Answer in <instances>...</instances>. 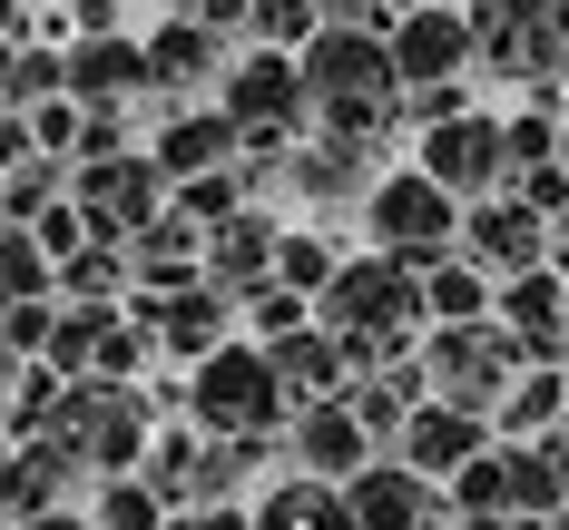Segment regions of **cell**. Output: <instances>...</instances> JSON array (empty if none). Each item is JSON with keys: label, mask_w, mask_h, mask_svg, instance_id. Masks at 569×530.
<instances>
[{"label": "cell", "mask_w": 569, "mask_h": 530, "mask_svg": "<svg viewBox=\"0 0 569 530\" xmlns=\"http://www.w3.org/2000/svg\"><path fill=\"white\" fill-rule=\"evenodd\" d=\"M315 10H325L335 30H373V40H393L402 20L422 10V0H315Z\"/></svg>", "instance_id": "obj_33"}, {"label": "cell", "mask_w": 569, "mask_h": 530, "mask_svg": "<svg viewBox=\"0 0 569 530\" xmlns=\"http://www.w3.org/2000/svg\"><path fill=\"white\" fill-rule=\"evenodd\" d=\"M550 217H530L520 197H481V207H461V256L491 276V286H511V276H540L550 266Z\"/></svg>", "instance_id": "obj_11"}, {"label": "cell", "mask_w": 569, "mask_h": 530, "mask_svg": "<svg viewBox=\"0 0 569 530\" xmlns=\"http://www.w3.org/2000/svg\"><path fill=\"white\" fill-rule=\"evenodd\" d=\"M305 324H315V304H305L295 286H266V294H246V334H256V344H295Z\"/></svg>", "instance_id": "obj_31"}, {"label": "cell", "mask_w": 569, "mask_h": 530, "mask_svg": "<svg viewBox=\"0 0 569 530\" xmlns=\"http://www.w3.org/2000/svg\"><path fill=\"white\" fill-rule=\"evenodd\" d=\"M187 422H197L207 442H284L295 403H284L276 353L256 344V334H236L217 363H197V373H187Z\"/></svg>", "instance_id": "obj_2"}, {"label": "cell", "mask_w": 569, "mask_h": 530, "mask_svg": "<svg viewBox=\"0 0 569 530\" xmlns=\"http://www.w3.org/2000/svg\"><path fill=\"white\" fill-rule=\"evenodd\" d=\"M422 10H461V20H471V10H481V0H422Z\"/></svg>", "instance_id": "obj_40"}, {"label": "cell", "mask_w": 569, "mask_h": 530, "mask_svg": "<svg viewBox=\"0 0 569 530\" xmlns=\"http://www.w3.org/2000/svg\"><path fill=\"white\" fill-rule=\"evenodd\" d=\"M343 236H325V227H284V256H276V286H295L305 304H325L335 294V276H343Z\"/></svg>", "instance_id": "obj_27"}, {"label": "cell", "mask_w": 569, "mask_h": 530, "mask_svg": "<svg viewBox=\"0 0 569 530\" xmlns=\"http://www.w3.org/2000/svg\"><path fill=\"white\" fill-rule=\"evenodd\" d=\"M20 530H99L89 511H50V521H20Z\"/></svg>", "instance_id": "obj_37"}, {"label": "cell", "mask_w": 569, "mask_h": 530, "mask_svg": "<svg viewBox=\"0 0 569 530\" xmlns=\"http://www.w3.org/2000/svg\"><path fill=\"white\" fill-rule=\"evenodd\" d=\"M128 266H138V294H187V286H207V227H197L187 207H168L158 227L128 236Z\"/></svg>", "instance_id": "obj_21"}, {"label": "cell", "mask_w": 569, "mask_h": 530, "mask_svg": "<svg viewBox=\"0 0 569 530\" xmlns=\"http://www.w3.org/2000/svg\"><path fill=\"white\" fill-rule=\"evenodd\" d=\"M550 266H560V276H569V227H560V236H550Z\"/></svg>", "instance_id": "obj_39"}, {"label": "cell", "mask_w": 569, "mask_h": 530, "mask_svg": "<svg viewBox=\"0 0 569 530\" xmlns=\"http://www.w3.org/2000/svg\"><path fill=\"white\" fill-rule=\"evenodd\" d=\"M217 109L236 118L246 158H295V148L315 138V99H305V69H295V50H236L227 89H217Z\"/></svg>", "instance_id": "obj_3"}, {"label": "cell", "mask_w": 569, "mask_h": 530, "mask_svg": "<svg viewBox=\"0 0 569 530\" xmlns=\"http://www.w3.org/2000/svg\"><path fill=\"white\" fill-rule=\"evenodd\" d=\"M30 10H59V0H30Z\"/></svg>", "instance_id": "obj_41"}, {"label": "cell", "mask_w": 569, "mask_h": 530, "mask_svg": "<svg viewBox=\"0 0 569 530\" xmlns=\"http://www.w3.org/2000/svg\"><path fill=\"white\" fill-rule=\"evenodd\" d=\"M315 324L343 344L353 383H363V373H393V363H412V353H422L432 304H422V276H412V266L373 256V246H353V256H343V276H335V294L315 304Z\"/></svg>", "instance_id": "obj_1"}, {"label": "cell", "mask_w": 569, "mask_h": 530, "mask_svg": "<svg viewBox=\"0 0 569 530\" xmlns=\"http://www.w3.org/2000/svg\"><path fill=\"white\" fill-rule=\"evenodd\" d=\"M560 422H569V363H530V373L511 383V403L491 412L501 442H550Z\"/></svg>", "instance_id": "obj_25"}, {"label": "cell", "mask_w": 569, "mask_h": 530, "mask_svg": "<svg viewBox=\"0 0 569 530\" xmlns=\"http://www.w3.org/2000/svg\"><path fill=\"white\" fill-rule=\"evenodd\" d=\"M158 79H148V30H109V40H79L69 50V99L79 109H138Z\"/></svg>", "instance_id": "obj_19"}, {"label": "cell", "mask_w": 569, "mask_h": 530, "mask_svg": "<svg viewBox=\"0 0 569 530\" xmlns=\"http://www.w3.org/2000/svg\"><path fill=\"white\" fill-rule=\"evenodd\" d=\"M560 168H569V148H560Z\"/></svg>", "instance_id": "obj_42"}, {"label": "cell", "mask_w": 569, "mask_h": 530, "mask_svg": "<svg viewBox=\"0 0 569 530\" xmlns=\"http://www.w3.org/2000/svg\"><path fill=\"white\" fill-rule=\"evenodd\" d=\"M227 69H236V50H227V30H207L197 10H168L158 30H148V109L158 118H177V109H217V89H227Z\"/></svg>", "instance_id": "obj_8"}, {"label": "cell", "mask_w": 569, "mask_h": 530, "mask_svg": "<svg viewBox=\"0 0 569 530\" xmlns=\"http://www.w3.org/2000/svg\"><path fill=\"white\" fill-rule=\"evenodd\" d=\"M284 462L305 471V481H363V471L383 462V442H373L363 412L335 393V403H305L295 422H284Z\"/></svg>", "instance_id": "obj_12"}, {"label": "cell", "mask_w": 569, "mask_h": 530, "mask_svg": "<svg viewBox=\"0 0 569 530\" xmlns=\"http://www.w3.org/2000/svg\"><path fill=\"white\" fill-rule=\"evenodd\" d=\"M148 422H158V403H148L138 383H69L50 442H69L99 481H128V471H148V442H158Z\"/></svg>", "instance_id": "obj_7"}, {"label": "cell", "mask_w": 569, "mask_h": 530, "mask_svg": "<svg viewBox=\"0 0 569 530\" xmlns=\"http://www.w3.org/2000/svg\"><path fill=\"white\" fill-rule=\"evenodd\" d=\"M69 197H79V217L99 246H128L138 227H158L177 207V187L158 177V158L138 148V158H99V168H69Z\"/></svg>", "instance_id": "obj_10"}, {"label": "cell", "mask_w": 569, "mask_h": 530, "mask_svg": "<svg viewBox=\"0 0 569 530\" xmlns=\"http://www.w3.org/2000/svg\"><path fill=\"white\" fill-rule=\"evenodd\" d=\"M148 158H158V177H168V187H197V177L246 168V138H236L227 109H177V118H158Z\"/></svg>", "instance_id": "obj_15"}, {"label": "cell", "mask_w": 569, "mask_h": 530, "mask_svg": "<svg viewBox=\"0 0 569 530\" xmlns=\"http://www.w3.org/2000/svg\"><path fill=\"white\" fill-rule=\"evenodd\" d=\"M50 286H59L50 246H40L30 227H0V324H10L20 304H50Z\"/></svg>", "instance_id": "obj_28"}, {"label": "cell", "mask_w": 569, "mask_h": 530, "mask_svg": "<svg viewBox=\"0 0 569 530\" xmlns=\"http://www.w3.org/2000/svg\"><path fill=\"white\" fill-rule=\"evenodd\" d=\"M20 50H40V10H30V0H0V79H10Z\"/></svg>", "instance_id": "obj_34"}, {"label": "cell", "mask_w": 569, "mask_h": 530, "mask_svg": "<svg viewBox=\"0 0 569 530\" xmlns=\"http://www.w3.org/2000/svg\"><path fill=\"white\" fill-rule=\"evenodd\" d=\"M276 353V373H284V403L305 412V403H335V393H353V363H343V344L325 334V324H305L295 344H266Z\"/></svg>", "instance_id": "obj_24"}, {"label": "cell", "mask_w": 569, "mask_h": 530, "mask_svg": "<svg viewBox=\"0 0 569 530\" xmlns=\"http://www.w3.org/2000/svg\"><path fill=\"white\" fill-rule=\"evenodd\" d=\"M491 442H501V432H491V422H481V412H452V403H422V412H412V422H402L393 462H412V471H422V481H432V491H442V481H461V471L481 462V452H491Z\"/></svg>", "instance_id": "obj_17"}, {"label": "cell", "mask_w": 569, "mask_h": 530, "mask_svg": "<svg viewBox=\"0 0 569 530\" xmlns=\"http://www.w3.org/2000/svg\"><path fill=\"white\" fill-rule=\"evenodd\" d=\"M168 530H256V501H246V511H177Z\"/></svg>", "instance_id": "obj_36"}, {"label": "cell", "mask_w": 569, "mask_h": 530, "mask_svg": "<svg viewBox=\"0 0 569 530\" xmlns=\"http://www.w3.org/2000/svg\"><path fill=\"white\" fill-rule=\"evenodd\" d=\"M471 40H481V69L530 99V89L569 79V0H481Z\"/></svg>", "instance_id": "obj_5"}, {"label": "cell", "mask_w": 569, "mask_h": 530, "mask_svg": "<svg viewBox=\"0 0 569 530\" xmlns=\"http://www.w3.org/2000/svg\"><path fill=\"white\" fill-rule=\"evenodd\" d=\"M393 69H402V89H461L481 69V40H471L461 10H412L393 30Z\"/></svg>", "instance_id": "obj_14"}, {"label": "cell", "mask_w": 569, "mask_h": 530, "mask_svg": "<svg viewBox=\"0 0 569 530\" xmlns=\"http://www.w3.org/2000/svg\"><path fill=\"white\" fill-rule=\"evenodd\" d=\"M148 324H158V353H177L187 373L197 363H217V353L236 344V324H246V304H236L227 286H187V294H128Z\"/></svg>", "instance_id": "obj_13"}, {"label": "cell", "mask_w": 569, "mask_h": 530, "mask_svg": "<svg viewBox=\"0 0 569 530\" xmlns=\"http://www.w3.org/2000/svg\"><path fill=\"white\" fill-rule=\"evenodd\" d=\"M284 177H295V207H315V217H343V207H373V187H383V158H373V148H343V138H305Z\"/></svg>", "instance_id": "obj_16"}, {"label": "cell", "mask_w": 569, "mask_h": 530, "mask_svg": "<svg viewBox=\"0 0 569 530\" xmlns=\"http://www.w3.org/2000/svg\"><path fill=\"white\" fill-rule=\"evenodd\" d=\"M256 530H353V501H343V481L276 471V481L256 491Z\"/></svg>", "instance_id": "obj_23"}, {"label": "cell", "mask_w": 569, "mask_h": 530, "mask_svg": "<svg viewBox=\"0 0 569 530\" xmlns=\"http://www.w3.org/2000/svg\"><path fill=\"white\" fill-rule=\"evenodd\" d=\"M69 207V158H20L10 168V207H0V227H40Z\"/></svg>", "instance_id": "obj_29"}, {"label": "cell", "mask_w": 569, "mask_h": 530, "mask_svg": "<svg viewBox=\"0 0 569 530\" xmlns=\"http://www.w3.org/2000/svg\"><path fill=\"white\" fill-rule=\"evenodd\" d=\"M530 373L520 363V344L501 334V314L491 324H432L422 334V383H432V403H452V412H491L511 403V383Z\"/></svg>", "instance_id": "obj_6"}, {"label": "cell", "mask_w": 569, "mask_h": 530, "mask_svg": "<svg viewBox=\"0 0 569 530\" xmlns=\"http://www.w3.org/2000/svg\"><path fill=\"white\" fill-rule=\"evenodd\" d=\"M412 168L432 177V187H452L461 207L511 197V118L471 109V118H452V128H422V138H412Z\"/></svg>", "instance_id": "obj_9"}, {"label": "cell", "mask_w": 569, "mask_h": 530, "mask_svg": "<svg viewBox=\"0 0 569 530\" xmlns=\"http://www.w3.org/2000/svg\"><path fill=\"white\" fill-rule=\"evenodd\" d=\"M89 521H99V530H168L177 511L158 501V481H138V471H128V481H99V501H89Z\"/></svg>", "instance_id": "obj_30"}, {"label": "cell", "mask_w": 569, "mask_h": 530, "mask_svg": "<svg viewBox=\"0 0 569 530\" xmlns=\"http://www.w3.org/2000/svg\"><path fill=\"white\" fill-rule=\"evenodd\" d=\"M363 227H373V256L432 276V266H452V256H461V197H452V187H432L422 168H383Z\"/></svg>", "instance_id": "obj_4"}, {"label": "cell", "mask_w": 569, "mask_h": 530, "mask_svg": "<svg viewBox=\"0 0 569 530\" xmlns=\"http://www.w3.org/2000/svg\"><path fill=\"white\" fill-rule=\"evenodd\" d=\"M560 530H569V511H560Z\"/></svg>", "instance_id": "obj_43"}, {"label": "cell", "mask_w": 569, "mask_h": 530, "mask_svg": "<svg viewBox=\"0 0 569 530\" xmlns=\"http://www.w3.org/2000/svg\"><path fill=\"white\" fill-rule=\"evenodd\" d=\"M343 501H353V530H422V521H442V491H432L412 462H393V452L363 471V481H343Z\"/></svg>", "instance_id": "obj_22"}, {"label": "cell", "mask_w": 569, "mask_h": 530, "mask_svg": "<svg viewBox=\"0 0 569 530\" xmlns=\"http://www.w3.org/2000/svg\"><path fill=\"white\" fill-rule=\"evenodd\" d=\"M99 158H138V118H128V109H89L79 158H69V168H99Z\"/></svg>", "instance_id": "obj_32"}, {"label": "cell", "mask_w": 569, "mask_h": 530, "mask_svg": "<svg viewBox=\"0 0 569 530\" xmlns=\"http://www.w3.org/2000/svg\"><path fill=\"white\" fill-rule=\"evenodd\" d=\"M422 304H432V324H491V314H501V286H491L471 256H452V266L422 276Z\"/></svg>", "instance_id": "obj_26"}, {"label": "cell", "mask_w": 569, "mask_h": 530, "mask_svg": "<svg viewBox=\"0 0 569 530\" xmlns=\"http://www.w3.org/2000/svg\"><path fill=\"white\" fill-rule=\"evenodd\" d=\"M10 383H20V353L0 344V422H10Z\"/></svg>", "instance_id": "obj_38"}, {"label": "cell", "mask_w": 569, "mask_h": 530, "mask_svg": "<svg viewBox=\"0 0 569 530\" xmlns=\"http://www.w3.org/2000/svg\"><path fill=\"white\" fill-rule=\"evenodd\" d=\"M501 334L520 344V363H569V276L560 266L501 286Z\"/></svg>", "instance_id": "obj_20"}, {"label": "cell", "mask_w": 569, "mask_h": 530, "mask_svg": "<svg viewBox=\"0 0 569 530\" xmlns=\"http://www.w3.org/2000/svg\"><path fill=\"white\" fill-rule=\"evenodd\" d=\"M20 158H40V138H30V118L0 109V207H10V168H20Z\"/></svg>", "instance_id": "obj_35"}, {"label": "cell", "mask_w": 569, "mask_h": 530, "mask_svg": "<svg viewBox=\"0 0 569 530\" xmlns=\"http://www.w3.org/2000/svg\"><path fill=\"white\" fill-rule=\"evenodd\" d=\"M276 256H284V217L276 207H236L227 227L207 236V286H227L246 304V294L276 286Z\"/></svg>", "instance_id": "obj_18"}]
</instances>
